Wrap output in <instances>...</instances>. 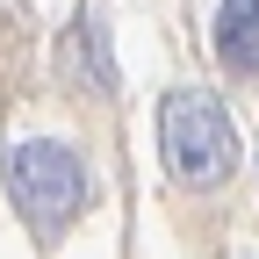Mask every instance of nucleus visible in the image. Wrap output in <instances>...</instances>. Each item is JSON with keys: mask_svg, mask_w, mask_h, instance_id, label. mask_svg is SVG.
<instances>
[{"mask_svg": "<svg viewBox=\"0 0 259 259\" xmlns=\"http://www.w3.org/2000/svg\"><path fill=\"white\" fill-rule=\"evenodd\" d=\"M0 180H8V202H15V216L29 223L36 245H58L87 216V202H94L87 151L65 144V137H22V144H8Z\"/></svg>", "mask_w": 259, "mask_h": 259, "instance_id": "obj_1", "label": "nucleus"}, {"mask_svg": "<svg viewBox=\"0 0 259 259\" xmlns=\"http://www.w3.org/2000/svg\"><path fill=\"white\" fill-rule=\"evenodd\" d=\"M158 158H166V180L187 194H209L238 173V122L216 101L209 87H173L158 101Z\"/></svg>", "mask_w": 259, "mask_h": 259, "instance_id": "obj_2", "label": "nucleus"}, {"mask_svg": "<svg viewBox=\"0 0 259 259\" xmlns=\"http://www.w3.org/2000/svg\"><path fill=\"white\" fill-rule=\"evenodd\" d=\"M209 44H216V65H223V72L259 79V0H216Z\"/></svg>", "mask_w": 259, "mask_h": 259, "instance_id": "obj_3", "label": "nucleus"}, {"mask_svg": "<svg viewBox=\"0 0 259 259\" xmlns=\"http://www.w3.org/2000/svg\"><path fill=\"white\" fill-rule=\"evenodd\" d=\"M58 72H65V87H87V94H108V87H115L101 22H72V29L58 36Z\"/></svg>", "mask_w": 259, "mask_h": 259, "instance_id": "obj_4", "label": "nucleus"}]
</instances>
